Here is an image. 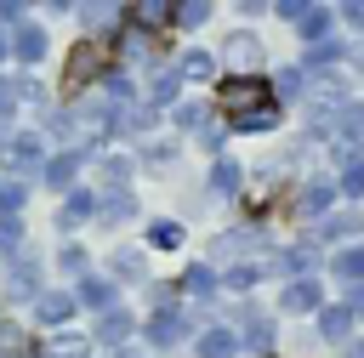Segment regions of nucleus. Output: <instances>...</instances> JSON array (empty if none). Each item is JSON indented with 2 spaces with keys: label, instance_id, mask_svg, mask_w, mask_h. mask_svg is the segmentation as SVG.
I'll return each instance as SVG.
<instances>
[{
  "label": "nucleus",
  "instance_id": "1",
  "mask_svg": "<svg viewBox=\"0 0 364 358\" xmlns=\"http://www.w3.org/2000/svg\"><path fill=\"white\" fill-rule=\"evenodd\" d=\"M216 108H222V119L233 131H273L279 125V102H273V91H267L262 74H239V80L228 74L216 85Z\"/></svg>",
  "mask_w": 364,
  "mask_h": 358
},
{
  "label": "nucleus",
  "instance_id": "2",
  "mask_svg": "<svg viewBox=\"0 0 364 358\" xmlns=\"http://www.w3.org/2000/svg\"><path fill=\"white\" fill-rule=\"evenodd\" d=\"M51 131H57V136H68V142L85 153V148L108 142V131H114V102L85 97V102H74L68 114H57V119H51Z\"/></svg>",
  "mask_w": 364,
  "mask_h": 358
},
{
  "label": "nucleus",
  "instance_id": "3",
  "mask_svg": "<svg viewBox=\"0 0 364 358\" xmlns=\"http://www.w3.org/2000/svg\"><path fill=\"white\" fill-rule=\"evenodd\" d=\"M119 45V34H108V40H80L74 51H68V63H63V80H68V91H85L97 74H108V51Z\"/></svg>",
  "mask_w": 364,
  "mask_h": 358
},
{
  "label": "nucleus",
  "instance_id": "4",
  "mask_svg": "<svg viewBox=\"0 0 364 358\" xmlns=\"http://www.w3.org/2000/svg\"><path fill=\"white\" fill-rule=\"evenodd\" d=\"M279 17H284V23H296V34H301L307 45H324V40H330V11H324V6L279 0Z\"/></svg>",
  "mask_w": 364,
  "mask_h": 358
},
{
  "label": "nucleus",
  "instance_id": "5",
  "mask_svg": "<svg viewBox=\"0 0 364 358\" xmlns=\"http://www.w3.org/2000/svg\"><path fill=\"white\" fill-rule=\"evenodd\" d=\"M267 239H262V227H233V233H216L210 239V261H228V267H239V256H256Z\"/></svg>",
  "mask_w": 364,
  "mask_h": 358
},
{
  "label": "nucleus",
  "instance_id": "6",
  "mask_svg": "<svg viewBox=\"0 0 364 358\" xmlns=\"http://www.w3.org/2000/svg\"><path fill=\"white\" fill-rule=\"evenodd\" d=\"M6 165H11L17 182L40 176V170H46V148H40V136H34V131H28V136H11V142H6Z\"/></svg>",
  "mask_w": 364,
  "mask_h": 358
},
{
  "label": "nucleus",
  "instance_id": "7",
  "mask_svg": "<svg viewBox=\"0 0 364 358\" xmlns=\"http://www.w3.org/2000/svg\"><path fill=\"white\" fill-rule=\"evenodd\" d=\"M222 63L233 68V80H239V74H256V63H262L256 34H250V28H233V34H228V45H222Z\"/></svg>",
  "mask_w": 364,
  "mask_h": 358
},
{
  "label": "nucleus",
  "instance_id": "8",
  "mask_svg": "<svg viewBox=\"0 0 364 358\" xmlns=\"http://www.w3.org/2000/svg\"><path fill=\"white\" fill-rule=\"evenodd\" d=\"M142 335H148V347H176V341L188 335V318H182L176 307H165V313H154V318L142 324Z\"/></svg>",
  "mask_w": 364,
  "mask_h": 358
},
{
  "label": "nucleus",
  "instance_id": "9",
  "mask_svg": "<svg viewBox=\"0 0 364 358\" xmlns=\"http://www.w3.org/2000/svg\"><path fill=\"white\" fill-rule=\"evenodd\" d=\"M97 216V193H85V188H68L63 193V210H57V227L63 233H74L80 222H91Z\"/></svg>",
  "mask_w": 364,
  "mask_h": 358
},
{
  "label": "nucleus",
  "instance_id": "10",
  "mask_svg": "<svg viewBox=\"0 0 364 358\" xmlns=\"http://www.w3.org/2000/svg\"><path fill=\"white\" fill-rule=\"evenodd\" d=\"M318 301H324L318 278H290V284H284V295H279V307H284V313H318Z\"/></svg>",
  "mask_w": 364,
  "mask_h": 358
},
{
  "label": "nucleus",
  "instance_id": "11",
  "mask_svg": "<svg viewBox=\"0 0 364 358\" xmlns=\"http://www.w3.org/2000/svg\"><path fill=\"white\" fill-rule=\"evenodd\" d=\"M80 165H85V153H80V148H63L57 159H46V170H40V176H46L51 188H63V193H68V188H74V176H80Z\"/></svg>",
  "mask_w": 364,
  "mask_h": 358
},
{
  "label": "nucleus",
  "instance_id": "12",
  "mask_svg": "<svg viewBox=\"0 0 364 358\" xmlns=\"http://www.w3.org/2000/svg\"><path fill=\"white\" fill-rule=\"evenodd\" d=\"M74 307H80V301H74V290H40V295H34V313H40L46 324H68V318H74Z\"/></svg>",
  "mask_w": 364,
  "mask_h": 358
},
{
  "label": "nucleus",
  "instance_id": "13",
  "mask_svg": "<svg viewBox=\"0 0 364 358\" xmlns=\"http://www.w3.org/2000/svg\"><path fill=\"white\" fill-rule=\"evenodd\" d=\"M131 330H136V318H131L125 307H114V313H102V318H97V341H102V347H125V341H131Z\"/></svg>",
  "mask_w": 364,
  "mask_h": 358
},
{
  "label": "nucleus",
  "instance_id": "14",
  "mask_svg": "<svg viewBox=\"0 0 364 358\" xmlns=\"http://www.w3.org/2000/svg\"><path fill=\"white\" fill-rule=\"evenodd\" d=\"M193 352H199V358H233V352H239V335L222 330V324H210V330H199Z\"/></svg>",
  "mask_w": 364,
  "mask_h": 358
},
{
  "label": "nucleus",
  "instance_id": "15",
  "mask_svg": "<svg viewBox=\"0 0 364 358\" xmlns=\"http://www.w3.org/2000/svg\"><path fill=\"white\" fill-rule=\"evenodd\" d=\"M330 267H336V278L353 290V284H364V244H341L336 256H330Z\"/></svg>",
  "mask_w": 364,
  "mask_h": 358
},
{
  "label": "nucleus",
  "instance_id": "16",
  "mask_svg": "<svg viewBox=\"0 0 364 358\" xmlns=\"http://www.w3.org/2000/svg\"><path fill=\"white\" fill-rule=\"evenodd\" d=\"M336 136H341L353 153H364V102H347V108L336 114Z\"/></svg>",
  "mask_w": 364,
  "mask_h": 358
},
{
  "label": "nucleus",
  "instance_id": "17",
  "mask_svg": "<svg viewBox=\"0 0 364 358\" xmlns=\"http://www.w3.org/2000/svg\"><path fill=\"white\" fill-rule=\"evenodd\" d=\"M330 199H336V182H324V176H313L307 188H301V216H330Z\"/></svg>",
  "mask_w": 364,
  "mask_h": 358
},
{
  "label": "nucleus",
  "instance_id": "18",
  "mask_svg": "<svg viewBox=\"0 0 364 358\" xmlns=\"http://www.w3.org/2000/svg\"><path fill=\"white\" fill-rule=\"evenodd\" d=\"M318 335L336 341V347H347V341H353V313H347V307H324V313H318Z\"/></svg>",
  "mask_w": 364,
  "mask_h": 358
},
{
  "label": "nucleus",
  "instance_id": "19",
  "mask_svg": "<svg viewBox=\"0 0 364 358\" xmlns=\"http://www.w3.org/2000/svg\"><path fill=\"white\" fill-rule=\"evenodd\" d=\"M11 51H17V63H28V68H34V63L46 57V28H34V23H28V28H17V34H11Z\"/></svg>",
  "mask_w": 364,
  "mask_h": 358
},
{
  "label": "nucleus",
  "instance_id": "20",
  "mask_svg": "<svg viewBox=\"0 0 364 358\" xmlns=\"http://www.w3.org/2000/svg\"><path fill=\"white\" fill-rule=\"evenodd\" d=\"M336 193L358 199L364 193V153H341V170H336Z\"/></svg>",
  "mask_w": 364,
  "mask_h": 358
},
{
  "label": "nucleus",
  "instance_id": "21",
  "mask_svg": "<svg viewBox=\"0 0 364 358\" xmlns=\"http://www.w3.org/2000/svg\"><path fill=\"white\" fill-rule=\"evenodd\" d=\"M358 227H364V210H336L318 222V239H353Z\"/></svg>",
  "mask_w": 364,
  "mask_h": 358
},
{
  "label": "nucleus",
  "instance_id": "22",
  "mask_svg": "<svg viewBox=\"0 0 364 358\" xmlns=\"http://www.w3.org/2000/svg\"><path fill=\"white\" fill-rule=\"evenodd\" d=\"M74 301H80V307H91V313H114V284H108V278H85Z\"/></svg>",
  "mask_w": 364,
  "mask_h": 358
},
{
  "label": "nucleus",
  "instance_id": "23",
  "mask_svg": "<svg viewBox=\"0 0 364 358\" xmlns=\"http://www.w3.org/2000/svg\"><path fill=\"white\" fill-rule=\"evenodd\" d=\"M125 17L136 23V34H154L159 23H171V6H159V0H142V6H131Z\"/></svg>",
  "mask_w": 364,
  "mask_h": 358
},
{
  "label": "nucleus",
  "instance_id": "24",
  "mask_svg": "<svg viewBox=\"0 0 364 358\" xmlns=\"http://www.w3.org/2000/svg\"><path fill=\"white\" fill-rule=\"evenodd\" d=\"M210 193L216 199H233L239 193V159H216L210 165Z\"/></svg>",
  "mask_w": 364,
  "mask_h": 358
},
{
  "label": "nucleus",
  "instance_id": "25",
  "mask_svg": "<svg viewBox=\"0 0 364 358\" xmlns=\"http://www.w3.org/2000/svg\"><path fill=\"white\" fill-rule=\"evenodd\" d=\"M108 267H114V278H119V284H142V278H148V261H142V250H119Z\"/></svg>",
  "mask_w": 364,
  "mask_h": 358
},
{
  "label": "nucleus",
  "instance_id": "26",
  "mask_svg": "<svg viewBox=\"0 0 364 358\" xmlns=\"http://www.w3.org/2000/svg\"><path fill=\"white\" fill-rule=\"evenodd\" d=\"M176 91H182V74H176V63H171V68H159V74H154L148 97H154V108H165V102H176Z\"/></svg>",
  "mask_w": 364,
  "mask_h": 358
},
{
  "label": "nucleus",
  "instance_id": "27",
  "mask_svg": "<svg viewBox=\"0 0 364 358\" xmlns=\"http://www.w3.org/2000/svg\"><path fill=\"white\" fill-rule=\"evenodd\" d=\"M131 216H136V199H131V193H114V199L97 205V222H108V227H119V222H131Z\"/></svg>",
  "mask_w": 364,
  "mask_h": 358
},
{
  "label": "nucleus",
  "instance_id": "28",
  "mask_svg": "<svg viewBox=\"0 0 364 358\" xmlns=\"http://www.w3.org/2000/svg\"><path fill=\"white\" fill-rule=\"evenodd\" d=\"M245 347H250V352H267V347H273V318L245 313Z\"/></svg>",
  "mask_w": 364,
  "mask_h": 358
},
{
  "label": "nucleus",
  "instance_id": "29",
  "mask_svg": "<svg viewBox=\"0 0 364 358\" xmlns=\"http://www.w3.org/2000/svg\"><path fill=\"white\" fill-rule=\"evenodd\" d=\"M176 74H182V80H210V74H216V57H210V51H182Z\"/></svg>",
  "mask_w": 364,
  "mask_h": 358
},
{
  "label": "nucleus",
  "instance_id": "30",
  "mask_svg": "<svg viewBox=\"0 0 364 358\" xmlns=\"http://www.w3.org/2000/svg\"><path fill=\"white\" fill-rule=\"evenodd\" d=\"M11 295H40V267L28 256H17V267H11Z\"/></svg>",
  "mask_w": 364,
  "mask_h": 358
},
{
  "label": "nucleus",
  "instance_id": "31",
  "mask_svg": "<svg viewBox=\"0 0 364 358\" xmlns=\"http://www.w3.org/2000/svg\"><path fill=\"white\" fill-rule=\"evenodd\" d=\"M171 23L176 28H199V23H210V6L205 0H182V6H171Z\"/></svg>",
  "mask_w": 364,
  "mask_h": 358
},
{
  "label": "nucleus",
  "instance_id": "32",
  "mask_svg": "<svg viewBox=\"0 0 364 358\" xmlns=\"http://www.w3.org/2000/svg\"><path fill=\"white\" fill-rule=\"evenodd\" d=\"M313 261H318V256H313V244H296V250H284V256H279V267H284V273H296V278H313Z\"/></svg>",
  "mask_w": 364,
  "mask_h": 358
},
{
  "label": "nucleus",
  "instance_id": "33",
  "mask_svg": "<svg viewBox=\"0 0 364 358\" xmlns=\"http://www.w3.org/2000/svg\"><path fill=\"white\" fill-rule=\"evenodd\" d=\"M131 170H136V165H131L125 153H108V159H102V176L114 182V193H125V182H131Z\"/></svg>",
  "mask_w": 364,
  "mask_h": 358
},
{
  "label": "nucleus",
  "instance_id": "34",
  "mask_svg": "<svg viewBox=\"0 0 364 358\" xmlns=\"http://www.w3.org/2000/svg\"><path fill=\"white\" fill-rule=\"evenodd\" d=\"M182 284H188L193 295H210V290H216V267H205V261H193V267L182 273Z\"/></svg>",
  "mask_w": 364,
  "mask_h": 358
},
{
  "label": "nucleus",
  "instance_id": "35",
  "mask_svg": "<svg viewBox=\"0 0 364 358\" xmlns=\"http://www.w3.org/2000/svg\"><path fill=\"white\" fill-rule=\"evenodd\" d=\"M148 244H154V250H176V244H182V227H176V222H154V227H148Z\"/></svg>",
  "mask_w": 364,
  "mask_h": 358
},
{
  "label": "nucleus",
  "instance_id": "36",
  "mask_svg": "<svg viewBox=\"0 0 364 358\" xmlns=\"http://www.w3.org/2000/svg\"><path fill=\"white\" fill-rule=\"evenodd\" d=\"M102 91H108V102H131V80H125V68H108V74H102Z\"/></svg>",
  "mask_w": 364,
  "mask_h": 358
},
{
  "label": "nucleus",
  "instance_id": "37",
  "mask_svg": "<svg viewBox=\"0 0 364 358\" xmlns=\"http://www.w3.org/2000/svg\"><path fill=\"white\" fill-rule=\"evenodd\" d=\"M57 261H63V273H68V278H85V267H91V250H80V244H68V250H63Z\"/></svg>",
  "mask_w": 364,
  "mask_h": 358
},
{
  "label": "nucleus",
  "instance_id": "38",
  "mask_svg": "<svg viewBox=\"0 0 364 358\" xmlns=\"http://www.w3.org/2000/svg\"><path fill=\"white\" fill-rule=\"evenodd\" d=\"M23 347H34V341H23V330H11V324H0V358H28Z\"/></svg>",
  "mask_w": 364,
  "mask_h": 358
},
{
  "label": "nucleus",
  "instance_id": "39",
  "mask_svg": "<svg viewBox=\"0 0 364 358\" xmlns=\"http://www.w3.org/2000/svg\"><path fill=\"white\" fill-rule=\"evenodd\" d=\"M142 159H148V165H171V159H176V142H171V136H154V142L142 148Z\"/></svg>",
  "mask_w": 364,
  "mask_h": 358
},
{
  "label": "nucleus",
  "instance_id": "40",
  "mask_svg": "<svg viewBox=\"0 0 364 358\" xmlns=\"http://www.w3.org/2000/svg\"><path fill=\"white\" fill-rule=\"evenodd\" d=\"M176 125H182V131H199V136H205V108H199V102H182V108H176Z\"/></svg>",
  "mask_w": 364,
  "mask_h": 358
},
{
  "label": "nucleus",
  "instance_id": "41",
  "mask_svg": "<svg viewBox=\"0 0 364 358\" xmlns=\"http://www.w3.org/2000/svg\"><path fill=\"white\" fill-rule=\"evenodd\" d=\"M336 57H347V45H341V40H324V45H313V63H307V68H324V63H336Z\"/></svg>",
  "mask_w": 364,
  "mask_h": 358
},
{
  "label": "nucleus",
  "instance_id": "42",
  "mask_svg": "<svg viewBox=\"0 0 364 358\" xmlns=\"http://www.w3.org/2000/svg\"><path fill=\"white\" fill-rule=\"evenodd\" d=\"M51 358H91V352H85L80 335H63V341H51Z\"/></svg>",
  "mask_w": 364,
  "mask_h": 358
},
{
  "label": "nucleus",
  "instance_id": "43",
  "mask_svg": "<svg viewBox=\"0 0 364 358\" xmlns=\"http://www.w3.org/2000/svg\"><path fill=\"white\" fill-rule=\"evenodd\" d=\"M279 97L301 102V68H284V80H279Z\"/></svg>",
  "mask_w": 364,
  "mask_h": 358
},
{
  "label": "nucleus",
  "instance_id": "44",
  "mask_svg": "<svg viewBox=\"0 0 364 358\" xmlns=\"http://www.w3.org/2000/svg\"><path fill=\"white\" fill-rule=\"evenodd\" d=\"M11 114H17V85H11V80H0V125H6Z\"/></svg>",
  "mask_w": 364,
  "mask_h": 358
},
{
  "label": "nucleus",
  "instance_id": "45",
  "mask_svg": "<svg viewBox=\"0 0 364 358\" xmlns=\"http://www.w3.org/2000/svg\"><path fill=\"white\" fill-rule=\"evenodd\" d=\"M23 244V227L17 222H0V250H17Z\"/></svg>",
  "mask_w": 364,
  "mask_h": 358
},
{
  "label": "nucleus",
  "instance_id": "46",
  "mask_svg": "<svg viewBox=\"0 0 364 358\" xmlns=\"http://www.w3.org/2000/svg\"><path fill=\"white\" fill-rule=\"evenodd\" d=\"M80 17H85V23H108V17H119V11H114V6H80Z\"/></svg>",
  "mask_w": 364,
  "mask_h": 358
},
{
  "label": "nucleus",
  "instance_id": "47",
  "mask_svg": "<svg viewBox=\"0 0 364 358\" xmlns=\"http://www.w3.org/2000/svg\"><path fill=\"white\" fill-rule=\"evenodd\" d=\"M341 23H353V28H364V0H347V6H341Z\"/></svg>",
  "mask_w": 364,
  "mask_h": 358
},
{
  "label": "nucleus",
  "instance_id": "48",
  "mask_svg": "<svg viewBox=\"0 0 364 358\" xmlns=\"http://www.w3.org/2000/svg\"><path fill=\"white\" fill-rule=\"evenodd\" d=\"M23 17V6H11V0H0V23H17Z\"/></svg>",
  "mask_w": 364,
  "mask_h": 358
},
{
  "label": "nucleus",
  "instance_id": "49",
  "mask_svg": "<svg viewBox=\"0 0 364 358\" xmlns=\"http://www.w3.org/2000/svg\"><path fill=\"white\" fill-rule=\"evenodd\" d=\"M341 358H364V335H353V341L341 347Z\"/></svg>",
  "mask_w": 364,
  "mask_h": 358
},
{
  "label": "nucleus",
  "instance_id": "50",
  "mask_svg": "<svg viewBox=\"0 0 364 358\" xmlns=\"http://www.w3.org/2000/svg\"><path fill=\"white\" fill-rule=\"evenodd\" d=\"M6 142H11V131H6V125H0V148H6Z\"/></svg>",
  "mask_w": 364,
  "mask_h": 358
},
{
  "label": "nucleus",
  "instance_id": "51",
  "mask_svg": "<svg viewBox=\"0 0 364 358\" xmlns=\"http://www.w3.org/2000/svg\"><path fill=\"white\" fill-rule=\"evenodd\" d=\"M6 51H11V45H6V34H0V57H6Z\"/></svg>",
  "mask_w": 364,
  "mask_h": 358
},
{
  "label": "nucleus",
  "instance_id": "52",
  "mask_svg": "<svg viewBox=\"0 0 364 358\" xmlns=\"http://www.w3.org/2000/svg\"><path fill=\"white\" fill-rule=\"evenodd\" d=\"M119 358H131V352H119Z\"/></svg>",
  "mask_w": 364,
  "mask_h": 358
}]
</instances>
